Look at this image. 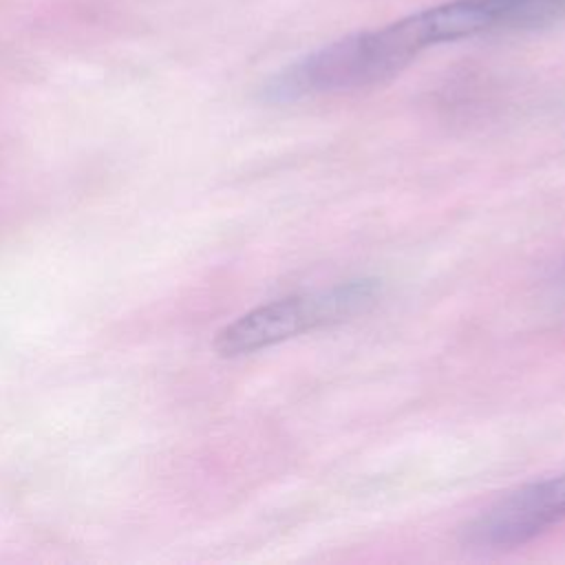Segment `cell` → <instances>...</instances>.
I'll use <instances>...</instances> for the list:
<instances>
[{"instance_id":"1","label":"cell","mask_w":565,"mask_h":565,"mask_svg":"<svg viewBox=\"0 0 565 565\" xmlns=\"http://www.w3.org/2000/svg\"><path fill=\"white\" fill-rule=\"evenodd\" d=\"M466 38H470V24L463 4L452 0L320 46L278 71L263 95L267 102L282 104L369 88L404 71L426 49Z\"/></svg>"},{"instance_id":"2","label":"cell","mask_w":565,"mask_h":565,"mask_svg":"<svg viewBox=\"0 0 565 565\" xmlns=\"http://www.w3.org/2000/svg\"><path fill=\"white\" fill-rule=\"evenodd\" d=\"M380 291L377 278H355L329 289L260 305L223 327L214 338V349L223 358L247 355L305 331L344 322L371 309Z\"/></svg>"},{"instance_id":"3","label":"cell","mask_w":565,"mask_h":565,"mask_svg":"<svg viewBox=\"0 0 565 565\" xmlns=\"http://www.w3.org/2000/svg\"><path fill=\"white\" fill-rule=\"evenodd\" d=\"M565 521V475L532 481L479 512L459 530L463 547L512 550Z\"/></svg>"},{"instance_id":"4","label":"cell","mask_w":565,"mask_h":565,"mask_svg":"<svg viewBox=\"0 0 565 565\" xmlns=\"http://www.w3.org/2000/svg\"><path fill=\"white\" fill-rule=\"evenodd\" d=\"M486 33L536 31L565 20V0H475Z\"/></svg>"},{"instance_id":"5","label":"cell","mask_w":565,"mask_h":565,"mask_svg":"<svg viewBox=\"0 0 565 565\" xmlns=\"http://www.w3.org/2000/svg\"><path fill=\"white\" fill-rule=\"evenodd\" d=\"M558 276H561V278H565V265L561 267V274H558Z\"/></svg>"}]
</instances>
